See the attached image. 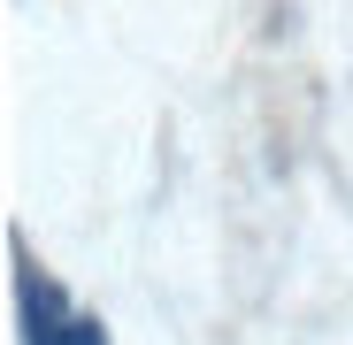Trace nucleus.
I'll use <instances>...</instances> for the list:
<instances>
[{
    "label": "nucleus",
    "mask_w": 353,
    "mask_h": 345,
    "mask_svg": "<svg viewBox=\"0 0 353 345\" xmlns=\"http://www.w3.org/2000/svg\"><path fill=\"white\" fill-rule=\"evenodd\" d=\"M16 315H23V345H108V330L85 307H70V292L23 246H16Z\"/></svg>",
    "instance_id": "nucleus-1"
}]
</instances>
